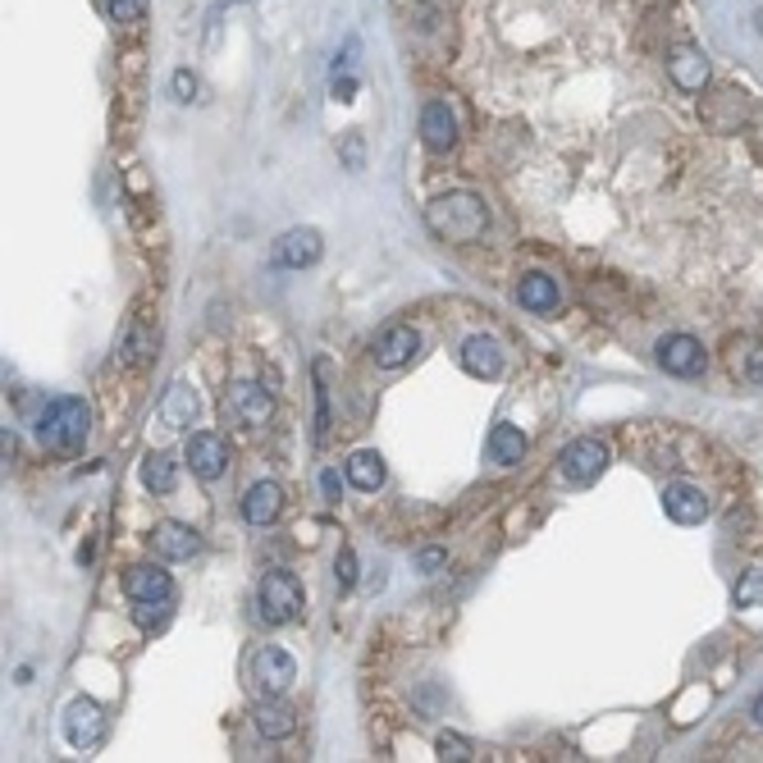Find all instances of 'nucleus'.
<instances>
[{
    "instance_id": "1",
    "label": "nucleus",
    "mask_w": 763,
    "mask_h": 763,
    "mask_svg": "<svg viewBox=\"0 0 763 763\" xmlns=\"http://www.w3.org/2000/svg\"><path fill=\"white\" fill-rule=\"evenodd\" d=\"M425 220L448 243H476V238H485V228H490V211H485V201H480L476 192L435 197L425 207Z\"/></svg>"
},
{
    "instance_id": "2",
    "label": "nucleus",
    "mask_w": 763,
    "mask_h": 763,
    "mask_svg": "<svg viewBox=\"0 0 763 763\" xmlns=\"http://www.w3.org/2000/svg\"><path fill=\"white\" fill-rule=\"evenodd\" d=\"M37 439L46 448H56V453H79L83 439H87V430H92V412H87V402L83 398H50L37 421Z\"/></svg>"
},
{
    "instance_id": "3",
    "label": "nucleus",
    "mask_w": 763,
    "mask_h": 763,
    "mask_svg": "<svg viewBox=\"0 0 763 763\" xmlns=\"http://www.w3.org/2000/svg\"><path fill=\"white\" fill-rule=\"evenodd\" d=\"M257 603H261V618L270 626H289L302 613V585L289 572H270L257 590Z\"/></svg>"
},
{
    "instance_id": "4",
    "label": "nucleus",
    "mask_w": 763,
    "mask_h": 763,
    "mask_svg": "<svg viewBox=\"0 0 763 763\" xmlns=\"http://www.w3.org/2000/svg\"><path fill=\"white\" fill-rule=\"evenodd\" d=\"M224 416H234L238 425L261 430L274 416V398H270V389L251 385V379H238V385H228V394H224Z\"/></svg>"
},
{
    "instance_id": "5",
    "label": "nucleus",
    "mask_w": 763,
    "mask_h": 763,
    "mask_svg": "<svg viewBox=\"0 0 763 763\" xmlns=\"http://www.w3.org/2000/svg\"><path fill=\"white\" fill-rule=\"evenodd\" d=\"M64 741L73 750H96L101 741H106V708H101L96 700H73L64 708Z\"/></svg>"
},
{
    "instance_id": "6",
    "label": "nucleus",
    "mask_w": 763,
    "mask_h": 763,
    "mask_svg": "<svg viewBox=\"0 0 763 763\" xmlns=\"http://www.w3.org/2000/svg\"><path fill=\"white\" fill-rule=\"evenodd\" d=\"M557 467L572 485H595V480L608 471V444L603 439H572L557 457Z\"/></svg>"
},
{
    "instance_id": "7",
    "label": "nucleus",
    "mask_w": 763,
    "mask_h": 763,
    "mask_svg": "<svg viewBox=\"0 0 763 763\" xmlns=\"http://www.w3.org/2000/svg\"><path fill=\"white\" fill-rule=\"evenodd\" d=\"M658 366H664L668 375L695 379V375H704V366H708V352H704V343L691 339V334H668L664 343H658Z\"/></svg>"
},
{
    "instance_id": "8",
    "label": "nucleus",
    "mask_w": 763,
    "mask_h": 763,
    "mask_svg": "<svg viewBox=\"0 0 763 763\" xmlns=\"http://www.w3.org/2000/svg\"><path fill=\"white\" fill-rule=\"evenodd\" d=\"M320 251H325V238L316 234V228H289V234L274 243L270 261L284 266V270H307V266L320 261Z\"/></svg>"
},
{
    "instance_id": "9",
    "label": "nucleus",
    "mask_w": 763,
    "mask_h": 763,
    "mask_svg": "<svg viewBox=\"0 0 763 763\" xmlns=\"http://www.w3.org/2000/svg\"><path fill=\"white\" fill-rule=\"evenodd\" d=\"M184 457H188L192 476H201V480H220L224 467H228V448H224L220 435H211V430H197V435H188Z\"/></svg>"
},
{
    "instance_id": "10",
    "label": "nucleus",
    "mask_w": 763,
    "mask_h": 763,
    "mask_svg": "<svg viewBox=\"0 0 763 763\" xmlns=\"http://www.w3.org/2000/svg\"><path fill=\"white\" fill-rule=\"evenodd\" d=\"M251 677H257V685L266 695H284L289 685L297 681V664L284 649H261L257 658H251Z\"/></svg>"
},
{
    "instance_id": "11",
    "label": "nucleus",
    "mask_w": 763,
    "mask_h": 763,
    "mask_svg": "<svg viewBox=\"0 0 763 763\" xmlns=\"http://www.w3.org/2000/svg\"><path fill=\"white\" fill-rule=\"evenodd\" d=\"M664 513L677 526H700L708 517V494L700 485H685V480H677V485L664 490Z\"/></svg>"
},
{
    "instance_id": "12",
    "label": "nucleus",
    "mask_w": 763,
    "mask_h": 763,
    "mask_svg": "<svg viewBox=\"0 0 763 763\" xmlns=\"http://www.w3.org/2000/svg\"><path fill=\"white\" fill-rule=\"evenodd\" d=\"M416 348H421V334L412 325H394L385 329V334L375 339V366H385V371H398L416 357Z\"/></svg>"
},
{
    "instance_id": "13",
    "label": "nucleus",
    "mask_w": 763,
    "mask_h": 763,
    "mask_svg": "<svg viewBox=\"0 0 763 763\" xmlns=\"http://www.w3.org/2000/svg\"><path fill=\"white\" fill-rule=\"evenodd\" d=\"M668 79L681 92H704L708 87V56L700 46H677L668 56Z\"/></svg>"
},
{
    "instance_id": "14",
    "label": "nucleus",
    "mask_w": 763,
    "mask_h": 763,
    "mask_svg": "<svg viewBox=\"0 0 763 763\" xmlns=\"http://www.w3.org/2000/svg\"><path fill=\"white\" fill-rule=\"evenodd\" d=\"M279 513H284V490H279L274 480H257V485L243 494V521L247 526H270V521H279Z\"/></svg>"
},
{
    "instance_id": "15",
    "label": "nucleus",
    "mask_w": 763,
    "mask_h": 763,
    "mask_svg": "<svg viewBox=\"0 0 763 763\" xmlns=\"http://www.w3.org/2000/svg\"><path fill=\"white\" fill-rule=\"evenodd\" d=\"M462 366H467V375H476V379H498V375H503V348H498L490 334H471V339L462 343Z\"/></svg>"
},
{
    "instance_id": "16",
    "label": "nucleus",
    "mask_w": 763,
    "mask_h": 763,
    "mask_svg": "<svg viewBox=\"0 0 763 763\" xmlns=\"http://www.w3.org/2000/svg\"><path fill=\"white\" fill-rule=\"evenodd\" d=\"M156 416L165 430H188L192 416H197V389H188L184 379H174V385L165 389V398L156 402Z\"/></svg>"
},
{
    "instance_id": "17",
    "label": "nucleus",
    "mask_w": 763,
    "mask_h": 763,
    "mask_svg": "<svg viewBox=\"0 0 763 763\" xmlns=\"http://www.w3.org/2000/svg\"><path fill=\"white\" fill-rule=\"evenodd\" d=\"M421 142L430 151H448L457 142V119L448 110V101H430V106L421 110Z\"/></svg>"
},
{
    "instance_id": "18",
    "label": "nucleus",
    "mask_w": 763,
    "mask_h": 763,
    "mask_svg": "<svg viewBox=\"0 0 763 763\" xmlns=\"http://www.w3.org/2000/svg\"><path fill=\"white\" fill-rule=\"evenodd\" d=\"M124 595H129L133 603H142V599H169L174 595V585H169V572H161V567H129L124 572Z\"/></svg>"
},
{
    "instance_id": "19",
    "label": "nucleus",
    "mask_w": 763,
    "mask_h": 763,
    "mask_svg": "<svg viewBox=\"0 0 763 763\" xmlns=\"http://www.w3.org/2000/svg\"><path fill=\"white\" fill-rule=\"evenodd\" d=\"M151 540H156V553L161 557H174V563H184V557H192L201 549V536H197L192 526H184V521H161Z\"/></svg>"
},
{
    "instance_id": "20",
    "label": "nucleus",
    "mask_w": 763,
    "mask_h": 763,
    "mask_svg": "<svg viewBox=\"0 0 763 763\" xmlns=\"http://www.w3.org/2000/svg\"><path fill=\"white\" fill-rule=\"evenodd\" d=\"M251 718H257V731L266 736V741H289V736L297 731V714L284 700H261Z\"/></svg>"
},
{
    "instance_id": "21",
    "label": "nucleus",
    "mask_w": 763,
    "mask_h": 763,
    "mask_svg": "<svg viewBox=\"0 0 763 763\" xmlns=\"http://www.w3.org/2000/svg\"><path fill=\"white\" fill-rule=\"evenodd\" d=\"M517 302L526 312H536V316H549L557 312V284L549 274H521V284H517Z\"/></svg>"
},
{
    "instance_id": "22",
    "label": "nucleus",
    "mask_w": 763,
    "mask_h": 763,
    "mask_svg": "<svg viewBox=\"0 0 763 763\" xmlns=\"http://www.w3.org/2000/svg\"><path fill=\"white\" fill-rule=\"evenodd\" d=\"M526 448H530V444H526V435H521L517 425L498 421V425L490 430V457H494L498 467H517L521 457H526Z\"/></svg>"
},
{
    "instance_id": "23",
    "label": "nucleus",
    "mask_w": 763,
    "mask_h": 763,
    "mask_svg": "<svg viewBox=\"0 0 763 763\" xmlns=\"http://www.w3.org/2000/svg\"><path fill=\"white\" fill-rule=\"evenodd\" d=\"M348 480H352V485H357L362 494H375L379 485H385V457L371 453V448L352 453V457H348Z\"/></svg>"
},
{
    "instance_id": "24",
    "label": "nucleus",
    "mask_w": 763,
    "mask_h": 763,
    "mask_svg": "<svg viewBox=\"0 0 763 763\" xmlns=\"http://www.w3.org/2000/svg\"><path fill=\"white\" fill-rule=\"evenodd\" d=\"M174 480H179V471H174V457L169 453H146L142 457V485L151 494H169Z\"/></svg>"
},
{
    "instance_id": "25",
    "label": "nucleus",
    "mask_w": 763,
    "mask_h": 763,
    "mask_svg": "<svg viewBox=\"0 0 763 763\" xmlns=\"http://www.w3.org/2000/svg\"><path fill=\"white\" fill-rule=\"evenodd\" d=\"M151 348H156V334H151L142 320H133L129 334L119 339V362H124V366H142V362L151 357Z\"/></svg>"
},
{
    "instance_id": "26",
    "label": "nucleus",
    "mask_w": 763,
    "mask_h": 763,
    "mask_svg": "<svg viewBox=\"0 0 763 763\" xmlns=\"http://www.w3.org/2000/svg\"><path fill=\"white\" fill-rule=\"evenodd\" d=\"M169 599H142V603H133V622L142 626V631H161V626H169Z\"/></svg>"
},
{
    "instance_id": "27",
    "label": "nucleus",
    "mask_w": 763,
    "mask_h": 763,
    "mask_svg": "<svg viewBox=\"0 0 763 763\" xmlns=\"http://www.w3.org/2000/svg\"><path fill=\"white\" fill-rule=\"evenodd\" d=\"M435 750H439L444 763H467V759H471V741H462V736H453V731L439 736Z\"/></svg>"
},
{
    "instance_id": "28",
    "label": "nucleus",
    "mask_w": 763,
    "mask_h": 763,
    "mask_svg": "<svg viewBox=\"0 0 763 763\" xmlns=\"http://www.w3.org/2000/svg\"><path fill=\"white\" fill-rule=\"evenodd\" d=\"M754 603H763V572H750L736 585V608H754Z\"/></svg>"
},
{
    "instance_id": "29",
    "label": "nucleus",
    "mask_w": 763,
    "mask_h": 763,
    "mask_svg": "<svg viewBox=\"0 0 763 763\" xmlns=\"http://www.w3.org/2000/svg\"><path fill=\"white\" fill-rule=\"evenodd\" d=\"M106 10L115 23H138L146 14V0H106Z\"/></svg>"
},
{
    "instance_id": "30",
    "label": "nucleus",
    "mask_w": 763,
    "mask_h": 763,
    "mask_svg": "<svg viewBox=\"0 0 763 763\" xmlns=\"http://www.w3.org/2000/svg\"><path fill=\"white\" fill-rule=\"evenodd\" d=\"M334 576H339L343 590H348V585H357V553H352V549H339V557H334Z\"/></svg>"
},
{
    "instance_id": "31",
    "label": "nucleus",
    "mask_w": 763,
    "mask_h": 763,
    "mask_svg": "<svg viewBox=\"0 0 763 763\" xmlns=\"http://www.w3.org/2000/svg\"><path fill=\"white\" fill-rule=\"evenodd\" d=\"M169 92H174V101H184V106H188V101H197V79H192V69H179V73H174V79H169Z\"/></svg>"
},
{
    "instance_id": "32",
    "label": "nucleus",
    "mask_w": 763,
    "mask_h": 763,
    "mask_svg": "<svg viewBox=\"0 0 763 763\" xmlns=\"http://www.w3.org/2000/svg\"><path fill=\"white\" fill-rule=\"evenodd\" d=\"M746 375L754 379V385H763V339L750 348V357H746Z\"/></svg>"
},
{
    "instance_id": "33",
    "label": "nucleus",
    "mask_w": 763,
    "mask_h": 763,
    "mask_svg": "<svg viewBox=\"0 0 763 763\" xmlns=\"http://www.w3.org/2000/svg\"><path fill=\"white\" fill-rule=\"evenodd\" d=\"M320 490L329 503H339V471H320Z\"/></svg>"
},
{
    "instance_id": "34",
    "label": "nucleus",
    "mask_w": 763,
    "mask_h": 763,
    "mask_svg": "<svg viewBox=\"0 0 763 763\" xmlns=\"http://www.w3.org/2000/svg\"><path fill=\"white\" fill-rule=\"evenodd\" d=\"M416 563H421L425 572H439V567H444V553H439V549H421Z\"/></svg>"
},
{
    "instance_id": "35",
    "label": "nucleus",
    "mask_w": 763,
    "mask_h": 763,
    "mask_svg": "<svg viewBox=\"0 0 763 763\" xmlns=\"http://www.w3.org/2000/svg\"><path fill=\"white\" fill-rule=\"evenodd\" d=\"M750 714H754V723H759V727H763V695H759V700H754V708H750Z\"/></svg>"
},
{
    "instance_id": "36",
    "label": "nucleus",
    "mask_w": 763,
    "mask_h": 763,
    "mask_svg": "<svg viewBox=\"0 0 763 763\" xmlns=\"http://www.w3.org/2000/svg\"><path fill=\"white\" fill-rule=\"evenodd\" d=\"M228 5H238V0H228Z\"/></svg>"
}]
</instances>
